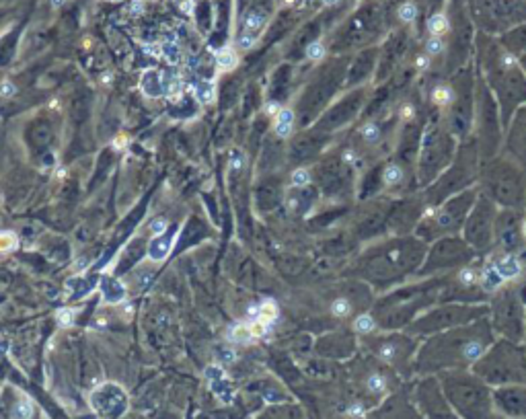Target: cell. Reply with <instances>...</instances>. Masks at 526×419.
<instances>
[{
    "instance_id": "cell-3",
    "label": "cell",
    "mask_w": 526,
    "mask_h": 419,
    "mask_svg": "<svg viewBox=\"0 0 526 419\" xmlns=\"http://www.w3.org/2000/svg\"><path fill=\"white\" fill-rule=\"evenodd\" d=\"M477 74L493 93L499 105L501 123L506 127L512 115L526 105V72L520 66V60L503 46L489 41L485 46H479Z\"/></svg>"
},
{
    "instance_id": "cell-27",
    "label": "cell",
    "mask_w": 526,
    "mask_h": 419,
    "mask_svg": "<svg viewBox=\"0 0 526 419\" xmlns=\"http://www.w3.org/2000/svg\"><path fill=\"white\" fill-rule=\"evenodd\" d=\"M263 25H266V17H263L261 13L251 11V13H247V17H245V23H243V35H245V37H251V39L257 41V35H259V31L263 29Z\"/></svg>"
},
{
    "instance_id": "cell-11",
    "label": "cell",
    "mask_w": 526,
    "mask_h": 419,
    "mask_svg": "<svg viewBox=\"0 0 526 419\" xmlns=\"http://www.w3.org/2000/svg\"><path fill=\"white\" fill-rule=\"evenodd\" d=\"M471 138L477 142L483 161L493 159L501 150L503 123H501L499 105H497L493 93L489 91V86L483 82V78L479 74H477V80H475V113H473Z\"/></svg>"
},
{
    "instance_id": "cell-8",
    "label": "cell",
    "mask_w": 526,
    "mask_h": 419,
    "mask_svg": "<svg viewBox=\"0 0 526 419\" xmlns=\"http://www.w3.org/2000/svg\"><path fill=\"white\" fill-rule=\"evenodd\" d=\"M458 138L446 127L438 113H428L418 154V185L420 191L432 185L448 169L458 150Z\"/></svg>"
},
{
    "instance_id": "cell-26",
    "label": "cell",
    "mask_w": 526,
    "mask_h": 419,
    "mask_svg": "<svg viewBox=\"0 0 526 419\" xmlns=\"http://www.w3.org/2000/svg\"><path fill=\"white\" fill-rule=\"evenodd\" d=\"M426 29L430 35L434 37H444V33H448L450 29V23H448V17L444 13H434L430 15V19L426 21Z\"/></svg>"
},
{
    "instance_id": "cell-39",
    "label": "cell",
    "mask_w": 526,
    "mask_h": 419,
    "mask_svg": "<svg viewBox=\"0 0 526 419\" xmlns=\"http://www.w3.org/2000/svg\"><path fill=\"white\" fill-rule=\"evenodd\" d=\"M397 15H399V19L403 21V23H413L415 17H418V7H415L413 3H405V5L399 7Z\"/></svg>"
},
{
    "instance_id": "cell-51",
    "label": "cell",
    "mask_w": 526,
    "mask_h": 419,
    "mask_svg": "<svg viewBox=\"0 0 526 419\" xmlns=\"http://www.w3.org/2000/svg\"><path fill=\"white\" fill-rule=\"evenodd\" d=\"M518 60H520V66H522V68H524V72H526V52H524V54H522V56H520Z\"/></svg>"
},
{
    "instance_id": "cell-37",
    "label": "cell",
    "mask_w": 526,
    "mask_h": 419,
    "mask_svg": "<svg viewBox=\"0 0 526 419\" xmlns=\"http://www.w3.org/2000/svg\"><path fill=\"white\" fill-rule=\"evenodd\" d=\"M276 317H278V306H276L274 300H266V302L259 306V319H261L263 323H270V325H272V323L276 321Z\"/></svg>"
},
{
    "instance_id": "cell-5",
    "label": "cell",
    "mask_w": 526,
    "mask_h": 419,
    "mask_svg": "<svg viewBox=\"0 0 526 419\" xmlns=\"http://www.w3.org/2000/svg\"><path fill=\"white\" fill-rule=\"evenodd\" d=\"M477 189L489 197L497 208L526 212V169L508 159L506 154L499 152L493 159L483 161Z\"/></svg>"
},
{
    "instance_id": "cell-49",
    "label": "cell",
    "mask_w": 526,
    "mask_h": 419,
    "mask_svg": "<svg viewBox=\"0 0 526 419\" xmlns=\"http://www.w3.org/2000/svg\"><path fill=\"white\" fill-rule=\"evenodd\" d=\"M266 111H268L270 115H278V113H280V107H278V103H268V105H266Z\"/></svg>"
},
{
    "instance_id": "cell-15",
    "label": "cell",
    "mask_w": 526,
    "mask_h": 419,
    "mask_svg": "<svg viewBox=\"0 0 526 419\" xmlns=\"http://www.w3.org/2000/svg\"><path fill=\"white\" fill-rule=\"evenodd\" d=\"M489 306L487 304H460V302H438L426 313H422L405 331L409 335L426 339L430 335H436L440 331L458 327L471 323L475 319L487 317Z\"/></svg>"
},
{
    "instance_id": "cell-28",
    "label": "cell",
    "mask_w": 526,
    "mask_h": 419,
    "mask_svg": "<svg viewBox=\"0 0 526 419\" xmlns=\"http://www.w3.org/2000/svg\"><path fill=\"white\" fill-rule=\"evenodd\" d=\"M292 125H294V111L292 109H280V113L276 115V134L280 138H288L292 134Z\"/></svg>"
},
{
    "instance_id": "cell-32",
    "label": "cell",
    "mask_w": 526,
    "mask_h": 419,
    "mask_svg": "<svg viewBox=\"0 0 526 419\" xmlns=\"http://www.w3.org/2000/svg\"><path fill=\"white\" fill-rule=\"evenodd\" d=\"M161 56H163L169 64H179V62L183 60V52H181V48H179L175 41H171V39H167V41L163 43V46H161Z\"/></svg>"
},
{
    "instance_id": "cell-54",
    "label": "cell",
    "mask_w": 526,
    "mask_h": 419,
    "mask_svg": "<svg viewBox=\"0 0 526 419\" xmlns=\"http://www.w3.org/2000/svg\"><path fill=\"white\" fill-rule=\"evenodd\" d=\"M333 3H337V0H325V5H333Z\"/></svg>"
},
{
    "instance_id": "cell-50",
    "label": "cell",
    "mask_w": 526,
    "mask_h": 419,
    "mask_svg": "<svg viewBox=\"0 0 526 419\" xmlns=\"http://www.w3.org/2000/svg\"><path fill=\"white\" fill-rule=\"evenodd\" d=\"M522 238L526 242V214H524V220H522Z\"/></svg>"
},
{
    "instance_id": "cell-52",
    "label": "cell",
    "mask_w": 526,
    "mask_h": 419,
    "mask_svg": "<svg viewBox=\"0 0 526 419\" xmlns=\"http://www.w3.org/2000/svg\"><path fill=\"white\" fill-rule=\"evenodd\" d=\"M52 5H54V7H60V5H64V0H52Z\"/></svg>"
},
{
    "instance_id": "cell-36",
    "label": "cell",
    "mask_w": 526,
    "mask_h": 419,
    "mask_svg": "<svg viewBox=\"0 0 526 419\" xmlns=\"http://www.w3.org/2000/svg\"><path fill=\"white\" fill-rule=\"evenodd\" d=\"M236 54L232 50H222V52H218L216 56V64H218V68L220 70H232L234 66H236Z\"/></svg>"
},
{
    "instance_id": "cell-45",
    "label": "cell",
    "mask_w": 526,
    "mask_h": 419,
    "mask_svg": "<svg viewBox=\"0 0 526 419\" xmlns=\"http://www.w3.org/2000/svg\"><path fill=\"white\" fill-rule=\"evenodd\" d=\"M58 321H60L64 327H68V325L72 323V313L68 311V308H64V311L58 313Z\"/></svg>"
},
{
    "instance_id": "cell-25",
    "label": "cell",
    "mask_w": 526,
    "mask_h": 419,
    "mask_svg": "<svg viewBox=\"0 0 526 419\" xmlns=\"http://www.w3.org/2000/svg\"><path fill=\"white\" fill-rule=\"evenodd\" d=\"M189 89L193 93V97L200 101V103H212L214 97H216V86L212 80H195L189 84Z\"/></svg>"
},
{
    "instance_id": "cell-19",
    "label": "cell",
    "mask_w": 526,
    "mask_h": 419,
    "mask_svg": "<svg viewBox=\"0 0 526 419\" xmlns=\"http://www.w3.org/2000/svg\"><path fill=\"white\" fill-rule=\"evenodd\" d=\"M524 210H510L499 208L495 218V236H493V249H499L501 255H516L526 242L522 238V220Z\"/></svg>"
},
{
    "instance_id": "cell-41",
    "label": "cell",
    "mask_w": 526,
    "mask_h": 419,
    "mask_svg": "<svg viewBox=\"0 0 526 419\" xmlns=\"http://www.w3.org/2000/svg\"><path fill=\"white\" fill-rule=\"evenodd\" d=\"M311 183V175L306 169H296L292 173V185L294 187H304V185H309Z\"/></svg>"
},
{
    "instance_id": "cell-23",
    "label": "cell",
    "mask_w": 526,
    "mask_h": 419,
    "mask_svg": "<svg viewBox=\"0 0 526 419\" xmlns=\"http://www.w3.org/2000/svg\"><path fill=\"white\" fill-rule=\"evenodd\" d=\"M140 89H142V93L148 95V97H161V95H165V82H163V78H161V72L148 70V72L142 76V80H140Z\"/></svg>"
},
{
    "instance_id": "cell-6",
    "label": "cell",
    "mask_w": 526,
    "mask_h": 419,
    "mask_svg": "<svg viewBox=\"0 0 526 419\" xmlns=\"http://www.w3.org/2000/svg\"><path fill=\"white\" fill-rule=\"evenodd\" d=\"M442 392L460 419H495L491 386L473 370H448L436 374Z\"/></svg>"
},
{
    "instance_id": "cell-40",
    "label": "cell",
    "mask_w": 526,
    "mask_h": 419,
    "mask_svg": "<svg viewBox=\"0 0 526 419\" xmlns=\"http://www.w3.org/2000/svg\"><path fill=\"white\" fill-rule=\"evenodd\" d=\"M33 415V405L31 401H19L13 409V417L15 419H31Z\"/></svg>"
},
{
    "instance_id": "cell-22",
    "label": "cell",
    "mask_w": 526,
    "mask_h": 419,
    "mask_svg": "<svg viewBox=\"0 0 526 419\" xmlns=\"http://www.w3.org/2000/svg\"><path fill=\"white\" fill-rule=\"evenodd\" d=\"M382 417L384 419H424L420 411L415 409L413 401H409L403 392L388 394L386 403L382 405Z\"/></svg>"
},
{
    "instance_id": "cell-17",
    "label": "cell",
    "mask_w": 526,
    "mask_h": 419,
    "mask_svg": "<svg viewBox=\"0 0 526 419\" xmlns=\"http://www.w3.org/2000/svg\"><path fill=\"white\" fill-rule=\"evenodd\" d=\"M497 210L499 208L489 200V197L479 193L477 200H475V206L471 208V212L465 220V226L460 230V236L469 242V247L477 255L489 253L493 249Z\"/></svg>"
},
{
    "instance_id": "cell-31",
    "label": "cell",
    "mask_w": 526,
    "mask_h": 419,
    "mask_svg": "<svg viewBox=\"0 0 526 419\" xmlns=\"http://www.w3.org/2000/svg\"><path fill=\"white\" fill-rule=\"evenodd\" d=\"M163 82H165V95H167L169 99H177V97L181 95V91H183V82H181L179 74L169 72V74H165Z\"/></svg>"
},
{
    "instance_id": "cell-44",
    "label": "cell",
    "mask_w": 526,
    "mask_h": 419,
    "mask_svg": "<svg viewBox=\"0 0 526 419\" xmlns=\"http://www.w3.org/2000/svg\"><path fill=\"white\" fill-rule=\"evenodd\" d=\"M150 230L155 232L157 236H159V234H165V232L169 230V222H167L165 218H157V220H152V222H150Z\"/></svg>"
},
{
    "instance_id": "cell-29",
    "label": "cell",
    "mask_w": 526,
    "mask_h": 419,
    "mask_svg": "<svg viewBox=\"0 0 526 419\" xmlns=\"http://www.w3.org/2000/svg\"><path fill=\"white\" fill-rule=\"evenodd\" d=\"M376 329H378V325H376L374 317H372V313H360L354 319V331H356V333L370 335V333H374Z\"/></svg>"
},
{
    "instance_id": "cell-1",
    "label": "cell",
    "mask_w": 526,
    "mask_h": 419,
    "mask_svg": "<svg viewBox=\"0 0 526 419\" xmlns=\"http://www.w3.org/2000/svg\"><path fill=\"white\" fill-rule=\"evenodd\" d=\"M495 341L487 317L426 337L415 354V376H436L448 370H471Z\"/></svg>"
},
{
    "instance_id": "cell-13",
    "label": "cell",
    "mask_w": 526,
    "mask_h": 419,
    "mask_svg": "<svg viewBox=\"0 0 526 419\" xmlns=\"http://www.w3.org/2000/svg\"><path fill=\"white\" fill-rule=\"evenodd\" d=\"M422 339L409 335L407 331H382L366 335V347L372 358L384 364L399 376H415V354Z\"/></svg>"
},
{
    "instance_id": "cell-35",
    "label": "cell",
    "mask_w": 526,
    "mask_h": 419,
    "mask_svg": "<svg viewBox=\"0 0 526 419\" xmlns=\"http://www.w3.org/2000/svg\"><path fill=\"white\" fill-rule=\"evenodd\" d=\"M103 288H105V298L109 302H117L123 298V286L117 280H111V277L103 280Z\"/></svg>"
},
{
    "instance_id": "cell-4",
    "label": "cell",
    "mask_w": 526,
    "mask_h": 419,
    "mask_svg": "<svg viewBox=\"0 0 526 419\" xmlns=\"http://www.w3.org/2000/svg\"><path fill=\"white\" fill-rule=\"evenodd\" d=\"M442 286L444 275H432L418 277L411 284H401L384 292L372 308V317H374L378 329L405 331L422 313L438 304Z\"/></svg>"
},
{
    "instance_id": "cell-7",
    "label": "cell",
    "mask_w": 526,
    "mask_h": 419,
    "mask_svg": "<svg viewBox=\"0 0 526 419\" xmlns=\"http://www.w3.org/2000/svg\"><path fill=\"white\" fill-rule=\"evenodd\" d=\"M481 165H483V157H481L477 142L469 136L467 140L458 144V150L454 154L452 163L448 165V169L432 185L422 189V197H424L426 206L434 208L460 191L477 187Z\"/></svg>"
},
{
    "instance_id": "cell-34",
    "label": "cell",
    "mask_w": 526,
    "mask_h": 419,
    "mask_svg": "<svg viewBox=\"0 0 526 419\" xmlns=\"http://www.w3.org/2000/svg\"><path fill=\"white\" fill-rule=\"evenodd\" d=\"M228 339H230V341H238V343H249V341H253L251 325L240 323V325L230 327V331H228Z\"/></svg>"
},
{
    "instance_id": "cell-53",
    "label": "cell",
    "mask_w": 526,
    "mask_h": 419,
    "mask_svg": "<svg viewBox=\"0 0 526 419\" xmlns=\"http://www.w3.org/2000/svg\"><path fill=\"white\" fill-rule=\"evenodd\" d=\"M522 345L526 347V325H524V339H522Z\"/></svg>"
},
{
    "instance_id": "cell-2",
    "label": "cell",
    "mask_w": 526,
    "mask_h": 419,
    "mask_svg": "<svg viewBox=\"0 0 526 419\" xmlns=\"http://www.w3.org/2000/svg\"><path fill=\"white\" fill-rule=\"evenodd\" d=\"M428 253V242L415 234H388L378 245L370 247L362 259L364 275L380 292L397 288L409 277L418 275Z\"/></svg>"
},
{
    "instance_id": "cell-21",
    "label": "cell",
    "mask_w": 526,
    "mask_h": 419,
    "mask_svg": "<svg viewBox=\"0 0 526 419\" xmlns=\"http://www.w3.org/2000/svg\"><path fill=\"white\" fill-rule=\"evenodd\" d=\"M493 411L499 419L526 417V384H506L491 390Z\"/></svg>"
},
{
    "instance_id": "cell-18",
    "label": "cell",
    "mask_w": 526,
    "mask_h": 419,
    "mask_svg": "<svg viewBox=\"0 0 526 419\" xmlns=\"http://www.w3.org/2000/svg\"><path fill=\"white\" fill-rule=\"evenodd\" d=\"M411 401L424 419H460L442 392L438 376H418L411 390Z\"/></svg>"
},
{
    "instance_id": "cell-20",
    "label": "cell",
    "mask_w": 526,
    "mask_h": 419,
    "mask_svg": "<svg viewBox=\"0 0 526 419\" xmlns=\"http://www.w3.org/2000/svg\"><path fill=\"white\" fill-rule=\"evenodd\" d=\"M499 152L526 169V105H522L503 127V142Z\"/></svg>"
},
{
    "instance_id": "cell-10",
    "label": "cell",
    "mask_w": 526,
    "mask_h": 419,
    "mask_svg": "<svg viewBox=\"0 0 526 419\" xmlns=\"http://www.w3.org/2000/svg\"><path fill=\"white\" fill-rule=\"evenodd\" d=\"M477 195H479V189L473 187V189L460 191L448 197V200H444L442 204H438L434 208H428L413 234L420 236L428 245L442 236L460 234L471 208L475 206Z\"/></svg>"
},
{
    "instance_id": "cell-47",
    "label": "cell",
    "mask_w": 526,
    "mask_h": 419,
    "mask_svg": "<svg viewBox=\"0 0 526 419\" xmlns=\"http://www.w3.org/2000/svg\"><path fill=\"white\" fill-rule=\"evenodd\" d=\"M220 356H224V358H220V360H222V362H226V364H232V362H234V358H236V356H234V351H232V349H228V347H224V349L220 351Z\"/></svg>"
},
{
    "instance_id": "cell-55",
    "label": "cell",
    "mask_w": 526,
    "mask_h": 419,
    "mask_svg": "<svg viewBox=\"0 0 526 419\" xmlns=\"http://www.w3.org/2000/svg\"><path fill=\"white\" fill-rule=\"evenodd\" d=\"M520 419H526V417H520Z\"/></svg>"
},
{
    "instance_id": "cell-30",
    "label": "cell",
    "mask_w": 526,
    "mask_h": 419,
    "mask_svg": "<svg viewBox=\"0 0 526 419\" xmlns=\"http://www.w3.org/2000/svg\"><path fill=\"white\" fill-rule=\"evenodd\" d=\"M424 52L430 56V60L434 62L436 58H440L444 52H446V43H444V37H434L430 35L424 43Z\"/></svg>"
},
{
    "instance_id": "cell-43",
    "label": "cell",
    "mask_w": 526,
    "mask_h": 419,
    "mask_svg": "<svg viewBox=\"0 0 526 419\" xmlns=\"http://www.w3.org/2000/svg\"><path fill=\"white\" fill-rule=\"evenodd\" d=\"M270 323H263L261 319H255L253 323H251V333H253V337H263L270 331Z\"/></svg>"
},
{
    "instance_id": "cell-9",
    "label": "cell",
    "mask_w": 526,
    "mask_h": 419,
    "mask_svg": "<svg viewBox=\"0 0 526 419\" xmlns=\"http://www.w3.org/2000/svg\"><path fill=\"white\" fill-rule=\"evenodd\" d=\"M471 370L491 388L526 384V347L510 339L495 337Z\"/></svg>"
},
{
    "instance_id": "cell-42",
    "label": "cell",
    "mask_w": 526,
    "mask_h": 419,
    "mask_svg": "<svg viewBox=\"0 0 526 419\" xmlns=\"http://www.w3.org/2000/svg\"><path fill=\"white\" fill-rule=\"evenodd\" d=\"M325 56V48H323V43L319 41H313L309 48H306V58L309 60H321Z\"/></svg>"
},
{
    "instance_id": "cell-33",
    "label": "cell",
    "mask_w": 526,
    "mask_h": 419,
    "mask_svg": "<svg viewBox=\"0 0 526 419\" xmlns=\"http://www.w3.org/2000/svg\"><path fill=\"white\" fill-rule=\"evenodd\" d=\"M331 313L337 319H345V317H349L354 313V302L349 298H345V296H339V298H335L331 302Z\"/></svg>"
},
{
    "instance_id": "cell-16",
    "label": "cell",
    "mask_w": 526,
    "mask_h": 419,
    "mask_svg": "<svg viewBox=\"0 0 526 419\" xmlns=\"http://www.w3.org/2000/svg\"><path fill=\"white\" fill-rule=\"evenodd\" d=\"M477 259V253L469 247V242L460 236H442L428 245L426 259L415 277H432V275H446L456 271L458 267L469 265Z\"/></svg>"
},
{
    "instance_id": "cell-48",
    "label": "cell",
    "mask_w": 526,
    "mask_h": 419,
    "mask_svg": "<svg viewBox=\"0 0 526 419\" xmlns=\"http://www.w3.org/2000/svg\"><path fill=\"white\" fill-rule=\"evenodd\" d=\"M240 167H243V154L232 152V169H240Z\"/></svg>"
},
{
    "instance_id": "cell-14",
    "label": "cell",
    "mask_w": 526,
    "mask_h": 419,
    "mask_svg": "<svg viewBox=\"0 0 526 419\" xmlns=\"http://www.w3.org/2000/svg\"><path fill=\"white\" fill-rule=\"evenodd\" d=\"M452 78V99L448 107L440 113L446 127L463 142L473 131V113H475V80L477 74L473 66L467 64L450 74Z\"/></svg>"
},
{
    "instance_id": "cell-12",
    "label": "cell",
    "mask_w": 526,
    "mask_h": 419,
    "mask_svg": "<svg viewBox=\"0 0 526 419\" xmlns=\"http://www.w3.org/2000/svg\"><path fill=\"white\" fill-rule=\"evenodd\" d=\"M487 319L495 337L522 343L526 325V298L516 284H506L489 296Z\"/></svg>"
},
{
    "instance_id": "cell-24",
    "label": "cell",
    "mask_w": 526,
    "mask_h": 419,
    "mask_svg": "<svg viewBox=\"0 0 526 419\" xmlns=\"http://www.w3.org/2000/svg\"><path fill=\"white\" fill-rule=\"evenodd\" d=\"M173 240H175V232H165V234H159L155 240L150 242V247H148V255L150 259H155V261H161L169 255L171 247H173Z\"/></svg>"
},
{
    "instance_id": "cell-38",
    "label": "cell",
    "mask_w": 526,
    "mask_h": 419,
    "mask_svg": "<svg viewBox=\"0 0 526 419\" xmlns=\"http://www.w3.org/2000/svg\"><path fill=\"white\" fill-rule=\"evenodd\" d=\"M19 247V238L13 232H0V253H9Z\"/></svg>"
},
{
    "instance_id": "cell-46",
    "label": "cell",
    "mask_w": 526,
    "mask_h": 419,
    "mask_svg": "<svg viewBox=\"0 0 526 419\" xmlns=\"http://www.w3.org/2000/svg\"><path fill=\"white\" fill-rule=\"evenodd\" d=\"M0 93H3L5 97H9V95H15V93H17V86H15L13 82L5 80L3 84H0Z\"/></svg>"
}]
</instances>
